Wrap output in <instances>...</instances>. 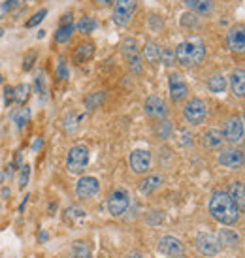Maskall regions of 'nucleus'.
<instances>
[{"instance_id":"1","label":"nucleus","mask_w":245,"mask_h":258,"mask_svg":"<svg viewBox=\"0 0 245 258\" xmlns=\"http://www.w3.org/2000/svg\"><path fill=\"white\" fill-rule=\"evenodd\" d=\"M209 215L213 217L219 224L224 226H234L239 222L241 209L236 206V202L232 200L228 192L224 190H215L209 198Z\"/></svg>"},{"instance_id":"2","label":"nucleus","mask_w":245,"mask_h":258,"mask_svg":"<svg viewBox=\"0 0 245 258\" xmlns=\"http://www.w3.org/2000/svg\"><path fill=\"white\" fill-rule=\"evenodd\" d=\"M173 57L185 68H196L202 64L206 58V47L200 42H183L175 47Z\"/></svg>"},{"instance_id":"3","label":"nucleus","mask_w":245,"mask_h":258,"mask_svg":"<svg viewBox=\"0 0 245 258\" xmlns=\"http://www.w3.org/2000/svg\"><path fill=\"white\" fill-rule=\"evenodd\" d=\"M89 158H91V153H89V147L87 145H74L72 149L68 151V158H66V168L70 173H83L85 168L89 166Z\"/></svg>"},{"instance_id":"4","label":"nucleus","mask_w":245,"mask_h":258,"mask_svg":"<svg viewBox=\"0 0 245 258\" xmlns=\"http://www.w3.org/2000/svg\"><path fill=\"white\" fill-rule=\"evenodd\" d=\"M183 117L193 126L202 124L208 119V106H206V102L200 100V98H191L185 104V108H183Z\"/></svg>"},{"instance_id":"5","label":"nucleus","mask_w":245,"mask_h":258,"mask_svg":"<svg viewBox=\"0 0 245 258\" xmlns=\"http://www.w3.org/2000/svg\"><path fill=\"white\" fill-rule=\"evenodd\" d=\"M138 10V0H115L113 6V23L119 27H127Z\"/></svg>"},{"instance_id":"6","label":"nucleus","mask_w":245,"mask_h":258,"mask_svg":"<svg viewBox=\"0 0 245 258\" xmlns=\"http://www.w3.org/2000/svg\"><path fill=\"white\" fill-rule=\"evenodd\" d=\"M195 243H196L198 252H200L202 256L213 258L221 252V243H219V239H217L215 234H211V232H200V234L196 236Z\"/></svg>"},{"instance_id":"7","label":"nucleus","mask_w":245,"mask_h":258,"mask_svg":"<svg viewBox=\"0 0 245 258\" xmlns=\"http://www.w3.org/2000/svg\"><path fill=\"white\" fill-rule=\"evenodd\" d=\"M122 57L127 60V64L130 66V70L134 74H140L142 72V55H140V49H138V43L136 40H132V38H127L125 42H122Z\"/></svg>"},{"instance_id":"8","label":"nucleus","mask_w":245,"mask_h":258,"mask_svg":"<svg viewBox=\"0 0 245 258\" xmlns=\"http://www.w3.org/2000/svg\"><path fill=\"white\" fill-rule=\"evenodd\" d=\"M159 252L166 258H183V254H185V245L181 243L179 237L162 236L159 239Z\"/></svg>"},{"instance_id":"9","label":"nucleus","mask_w":245,"mask_h":258,"mask_svg":"<svg viewBox=\"0 0 245 258\" xmlns=\"http://www.w3.org/2000/svg\"><path fill=\"white\" fill-rule=\"evenodd\" d=\"M223 138L228 142V144L236 145L239 144L241 140H243V121H241V117H228L226 122H224L223 126Z\"/></svg>"},{"instance_id":"10","label":"nucleus","mask_w":245,"mask_h":258,"mask_svg":"<svg viewBox=\"0 0 245 258\" xmlns=\"http://www.w3.org/2000/svg\"><path fill=\"white\" fill-rule=\"evenodd\" d=\"M129 164H130V170L138 175H142V173L149 172V168L153 164V157L151 153L147 149H136L130 153L129 157Z\"/></svg>"},{"instance_id":"11","label":"nucleus","mask_w":245,"mask_h":258,"mask_svg":"<svg viewBox=\"0 0 245 258\" xmlns=\"http://www.w3.org/2000/svg\"><path fill=\"white\" fill-rule=\"evenodd\" d=\"M130 206V198L125 190H115L109 194L108 198V211L111 217H121L127 213V209Z\"/></svg>"},{"instance_id":"12","label":"nucleus","mask_w":245,"mask_h":258,"mask_svg":"<svg viewBox=\"0 0 245 258\" xmlns=\"http://www.w3.org/2000/svg\"><path fill=\"white\" fill-rule=\"evenodd\" d=\"M168 89H170V98L173 102H181L189 96V85L181 74H170V78H168Z\"/></svg>"},{"instance_id":"13","label":"nucleus","mask_w":245,"mask_h":258,"mask_svg":"<svg viewBox=\"0 0 245 258\" xmlns=\"http://www.w3.org/2000/svg\"><path fill=\"white\" fill-rule=\"evenodd\" d=\"M219 162L228 170H241L243 166V153L236 147H226L219 153Z\"/></svg>"},{"instance_id":"14","label":"nucleus","mask_w":245,"mask_h":258,"mask_svg":"<svg viewBox=\"0 0 245 258\" xmlns=\"http://www.w3.org/2000/svg\"><path fill=\"white\" fill-rule=\"evenodd\" d=\"M100 190V183L96 177H81L76 185V194L78 198H93Z\"/></svg>"},{"instance_id":"15","label":"nucleus","mask_w":245,"mask_h":258,"mask_svg":"<svg viewBox=\"0 0 245 258\" xmlns=\"http://www.w3.org/2000/svg\"><path fill=\"white\" fill-rule=\"evenodd\" d=\"M145 113L153 117V119H164L166 113H168V108H166V102L160 98V96H149L145 100Z\"/></svg>"},{"instance_id":"16","label":"nucleus","mask_w":245,"mask_h":258,"mask_svg":"<svg viewBox=\"0 0 245 258\" xmlns=\"http://www.w3.org/2000/svg\"><path fill=\"white\" fill-rule=\"evenodd\" d=\"M226 43H228V47L232 51H241L245 49V30H243V25H238V27H234V29L228 30V34H226Z\"/></svg>"},{"instance_id":"17","label":"nucleus","mask_w":245,"mask_h":258,"mask_svg":"<svg viewBox=\"0 0 245 258\" xmlns=\"http://www.w3.org/2000/svg\"><path fill=\"white\" fill-rule=\"evenodd\" d=\"M224 144V138L221 134V130L217 128H209L204 132L202 136V145L206 149H221Z\"/></svg>"},{"instance_id":"18","label":"nucleus","mask_w":245,"mask_h":258,"mask_svg":"<svg viewBox=\"0 0 245 258\" xmlns=\"http://www.w3.org/2000/svg\"><path fill=\"white\" fill-rule=\"evenodd\" d=\"M230 89H232V94H234L236 98H243V94H245V70L243 68H238V70L232 72Z\"/></svg>"},{"instance_id":"19","label":"nucleus","mask_w":245,"mask_h":258,"mask_svg":"<svg viewBox=\"0 0 245 258\" xmlns=\"http://www.w3.org/2000/svg\"><path fill=\"white\" fill-rule=\"evenodd\" d=\"M162 183H164V177L162 175H147L145 179H142V183H140V186H138V190H140V194H153L155 190H159L160 186H162Z\"/></svg>"},{"instance_id":"20","label":"nucleus","mask_w":245,"mask_h":258,"mask_svg":"<svg viewBox=\"0 0 245 258\" xmlns=\"http://www.w3.org/2000/svg\"><path fill=\"white\" fill-rule=\"evenodd\" d=\"M217 239L221 243V249L223 247H228V249H236L239 245V236L230 228H223L219 234H217Z\"/></svg>"},{"instance_id":"21","label":"nucleus","mask_w":245,"mask_h":258,"mask_svg":"<svg viewBox=\"0 0 245 258\" xmlns=\"http://www.w3.org/2000/svg\"><path fill=\"white\" fill-rule=\"evenodd\" d=\"M94 55V45L91 42H85V43H80L78 47H76V53H74V62L76 64H83L87 60H91Z\"/></svg>"},{"instance_id":"22","label":"nucleus","mask_w":245,"mask_h":258,"mask_svg":"<svg viewBox=\"0 0 245 258\" xmlns=\"http://www.w3.org/2000/svg\"><path fill=\"white\" fill-rule=\"evenodd\" d=\"M228 196H230L232 200L236 202V206L243 211V209H245V186H243V183H241V181L232 183L230 190H228Z\"/></svg>"},{"instance_id":"23","label":"nucleus","mask_w":245,"mask_h":258,"mask_svg":"<svg viewBox=\"0 0 245 258\" xmlns=\"http://www.w3.org/2000/svg\"><path fill=\"white\" fill-rule=\"evenodd\" d=\"M226 85H228V83H226V78H224V76L221 72L213 74V76H211V78L208 79V89L213 94L224 93V91H226Z\"/></svg>"},{"instance_id":"24","label":"nucleus","mask_w":245,"mask_h":258,"mask_svg":"<svg viewBox=\"0 0 245 258\" xmlns=\"http://www.w3.org/2000/svg\"><path fill=\"white\" fill-rule=\"evenodd\" d=\"M185 4L196 14L206 15L213 12V0H185Z\"/></svg>"},{"instance_id":"25","label":"nucleus","mask_w":245,"mask_h":258,"mask_svg":"<svg viewBox=\"0 0 245 258\" xmlns=\"http://www.w3.org/2000/svg\"><path fill=\"white\" fill-rule=\"evenodd\" d=\"M160 53H162V49H160L157 43L147 42L144 45V51H142V60H147V62H157V60L160 58Z\"/></svg>"},{"instance_id":"26","label":"nucleus","mask_w":245,"mask_h":258,"mask_svg":"<svg viewBox=\"0 0 245 258\" xmlns=\"http://www.w3.org/2000/svg\"><path fill=\"white\" fill-rule=\"evenodd\" d=\"M175 142L183 147V149H187L191 145L195 144V140H193V132L189 128H179L175 130Z\"/></svg>"},{"instance_id":"27","label":"nucleus","mask_w":245,"mask_h":258,"mask_svg":"<svg viewBox=\"0 0 245 258\" xmlns=\"http://www.w3.org/2000/svg\"><path fill=\"white\" fill-rule=\"evenodd\" d=\"M72 258H93L89 245L83 241H76L72 245Z\"/></svg>"},{"instance_id":"28","label":"nucleus","mask_w":245,"mask_h":258,"mask_svg":"<svg viewBox=\"0 0 245 258\" xmlns=\"http://www.w3.org/2000/svg\"><path fill=\"white\" fill-rule=\"evenodd\" d=\"M74 34V25H63L58 27V30L55 32V42L57 43H66Z\"/></svg>"},{"instance_id":"29","label":"nucleus","mask_w":245,"mask_h":258,"mask_svg":"<svg viewBox=\"0 0 245 258\" xmlns=\"http://www.w3.org/2000/svg\"><path fill=\"white\" fill-rule=\"evenodd\" d=\"M29 93H30V87L21 83V85H17L14 89V100L17 104H25V102L29 100Z\"/></svg>"},{"instance_id":"30","label":"nucleus","mask_w":245,"mask_h":258,"mask_svg":"<svg viewBox=\"0 0 245 258\" xmlns=\"http://www.w3.org/2000/svg\"><path fill=\"white\" fill-rule=\"evenodd\" d=\"M104 98H106V94H104V93H93V94H89V96H85V108L87 109L100 108V104L104 102Z\"/></svg>"},{"instance_id":"31","label":"nucleus","mask_w":245,"mask_h":258,"mask_svg":"<svg viewBox=\"0 0 245 258\" xmlns=\"http://www.w3.org/2000/svg\"><path fill=\"white\" fill-rule=\"evenodd\" d=\"M29 119H30L29 108H21L14 113V121L17 122V126H19V128H25V126H27V122H29Z\"/></svg>"},{"instance_id":"32","label":"nucleus","mask_w":245,"mask_h":258,"mask_svg":"<svg viewBox=\"0 0 245 258\" xmlns=\"http://www.w3.org/2000/svg\"><path fill=\"white\" fill-rule=\"evenodd\" d=\"M78 27H80V32H83V34H91V32H94V30H96L98 23L94 21L93 17H83Z\"/></svg>"},{"instance_id":"33","label":"nucleus","mask_w":245,"mask_h":258,"mask_svg":"<svg viewBox=\"0 0 245 258\" xmlns=\"http://www.w3.org/2000/svg\"><path fill=\"white\" fill-rule=\"evenodd\" d=\"M85 217H87V213L81 208H78V206H74V208L66 209V219H68V221L81 222L83 219H85Z\"/></svg>"},{"instance_id":"34","label":"nucleus","mask_w":245,"mask_h":258,"mask_svg":"<svg viewBox=\"0 0 245 258\" xmlns=\"http://www.w3.org/2000/svg\"><path fill=\"white\" fill-rule=\"evenodd\" d=\"M155 132H157V136L162 138V140L170 138V132H172V124H170V121L162 119L160 122H157V126H155Z\"/></svg>"},{"instance_id":"35","label":"nucleus","mask_w":245,"mask_h":258,"mask_svg":"<svg viewBox=\"0 0 245 258\" xmlns=\"http://www.w3.org/2000/svg\"><path fill=\"white\" fill-rule=\"evenodd\" d=\"M36 57H38V51H29V53L25 55V58H23V70H25V72L32 70V66L36 62Z\"/></svg>"},{"instance_id":"36","label":"nucleus","mask_w":245,"mask_h":258,"mask_svg":"<svg viewBox=\"0 0 245 258\" xmlns=\"http://www.w3.org/2000/svg\"><path fill=\"white\" fill-rule=\"evenodd\" d=\"M45 15H47V10H40V12H36V14L32 15L29 21H27V27H29V29H32V27L40 25V23L45 19Z\"/></svg>"},{"instance_id":"37","label":"nucleus","mask_w":245,"mask_h":258,"mask_svg":"<svg viewBox=\"0 0 245 258\" xmlns=\"http://www.w3.org/2000/svg\"><path fill=\"white\" fill-rule=\"evenodd\" d=\"M160 62H164L166 66H172L173 62H175V57H173V51L170 49H162V53H160Z\"/></svg>"},{"instance_id":"38","label":"nucleus","mask_w":245,"mask_h":258,"mask_svg":"<svg viewBox=\"0 0 245 258\" xmlns=\"http://www.w3.org/2000/svg\"><path fill=\"white\" fill-rule=\"evenodd\" d=\"M57 78L60 79V81H65V79L70 78V74H68V66H66L65 60H60L57 66Z\"/></svg>"},{"instance_id":"39","label":"nucleus","mask_w":245,"mask_h":258,"mask_svg":"<svg viewBox=\"0 0 245 258\" xmlns=\"http://www.w3.org/2000/svg\"><path fill=\"white\" fill-rule=\"evenodd\" d=\"M29 173H30V168L27 164L21 166V175H19V188H25L27 183H29Z\"/></svg>"},{"instance_id":"40","label":"nucleus","mask_w":245,"mask_h":258,"mask_svg":"<svg viewBox=\"0 0 245 258\" xmlns=\"http://www.w3.org/2000/svg\"><path fill=\"white\" fill-rule=\"evenodd\" d=\"M181 25H183V27H196V25H198V19H196L195 14H185L183 19H181Z\"/></svg>"},{"instance_id":"41","label":"nucleus","mask_w":245,"mask_h":258,"mask_svg":"<svg viewBox=\"0 0 245 258\" xmlns=\"http://www.w3.org/2000/svg\"><path fill=\"white\" fill-rule=\"evenodd\" d=\"M36 89H38V94H42L43 98H45V94H47V89H45V76H38L36 78Z\"/></svg>"},{"instance_id":"42","label":"nucleus","mask_w":245,"mask_h":258,"mask_svg":"<svg viewBox=\"0 0 245 258\" xmlns=\"http://www.w3.org/2000/svg\"><path fill=\"white\" fill-rule=\"evenodd\" d=\"M4 102H6V106H10L14 102V87H6L4 89Z\"/></svg>"},{"instance_id":"43","label":"nucleus","mask_w":245,"mask_h":258,"mask_svg":"<svg viewBox=\"0 0 245 258\" xmlns=\"http://www.w3.org/2000/svg\"><path fill=\"white\" fill-rule=\"evenodd\" d=\"M10 12H12V10H10V6H8V2H0V19H4Z\"/></svg>"},{"instance_id":"44","label":"nucleus","mask_w":245,"mask_h":258,"mask_svg":"<svg viewBox=\"0 0 245 258\" xmlns=\"http://www.w3.org/2000/svg\"><path fill=\"white\" fill-rule=\"evenodd\" d=\"M8 2V6H10V10H14V8H19V6H23L27 0H6Z\"/></svg>"},{"instance_id":"45","label":"nucleus","mask_w":245,"mask_h":258,"mask_svg":"<svg viewBox=\"0 0 245 258\" xmlns=\"http://www.w3.org/2000/svg\"><path fill=\"white\" fill-rule=\"evenodd\" d=\"M63 25H72V14H65L60 17V27Z\"/></svg>"},{"instance_id":"46","label":"nucleus","mask_w":245,"mask_h":258,"mask_svg":"<svg viewBox=\"0 0 245 258\" xmlns=\"http://www.w3.org/2000/svg\"><path fill=\"white\" fill-rule=\"evenodd\" d=\"M42 145H43V140H42V138H36V142H34V145H32V149L38 151L40 147H42Z\"/></svg>"},{"instance_id":"47","label":"nucleus","mask_w":245,"mask_h":258,"mask_svg":"<svg viewBox=\"0 0 245 258\" xmlns=\"http://www.w3.org/2000/svg\"><path fill=\"white\" fill-rule=\"evenodd\" d=\"M151 27H153V30H157L159 27L162 29V25H157V15H153L151 17Z\"/></svg>"},{"instance_id":"48","label":"nucleus","mask_w":245,"mask_h":258,"mask_svg":"<svg viewBox=\"0 0 245 258\" xmlns=\"http://www.w3.org/2000/svg\"><path fill=\"white\" fill-rule=\"evenodd\" d=\"M94 2H96V4H102V6H106V4H109L111 0H94Z\"/></svg>"},{"instance_id":"49","label":"nucleus","mask_w":245,"mask_h":258,"mask_svg":"<svg viewBox=\"0 0 245 258\" xmlns=\"http://www.w3.org/2000/svg\"><path fill=\"white\" fill-rule=\"evenodd\" d=\"M45 36V30H40V32H38V40H40V38H43Z\"/></svg>"},{"instance_id":"50","label":"nucleus","mask_w":245,"mask_h":258,"mask_svg":"<svg viewBox=\"0 0 245 258\" xmlns=\"http://www.w3.org/2000/svg\"><path fill=\"white\" fill-rule=\"evenodd\" d=\"M2 81H4V78H2V74H0V85H2Z\"/></svg>"},{"instance_id":"51","label":"nucleus","mask_w":245,"mask_h":258,"mask_svg":"<svg viewBox=\"0 0 245 258\" xmlns=\"http://www.w3.org/2000/svg\"><path fill=\"white\" fill-rule=\"evenodd\" d=\"M2 34H4V29H0V38H2Z\"/></svg>"}]
</instances>
